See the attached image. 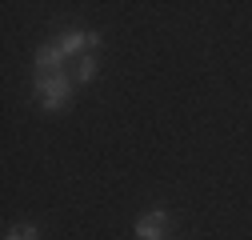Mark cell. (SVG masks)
<instances>
[{
    "label": "cell",
    "instance_id": "obj_1",
    "mask_svg": "<svg viewBox=\"0 0 252 240\" xmlns=\"http://www.w3.org/2000/svg\"><path fill=\"white\" fill-rule=\"evenodd\" d=\"M36 96H40V104H44L48 112L68 108V100H72V80H68V76H36Z\"/></svg>",
    "mask_w": 252,
    "mask_h": 240
},
{
    "label": "cell",
    "instance_id": "obj_2",
    "mask_svg": "<svg viewBox=\"0 0 252 240\" xmlns=\"http://www.w3.org/2000/svg\"><path fill=\"white\" fill-rule=\"evenodd\" d=\"M100 44V32H80V28H72V32H64V36H60V52H64V56H76V52H92V48H96Z\"/></svg>",
    "mask_w": 252,
    "mask_h": 240
},
{
    "label": "cell",
    "instance_id": "obj_3",
    "mask_svg": "<svg viewBox=\"0 0 252 240\" xmlns=\"http://www.w3.org/2000/svg\"><path fill=\"white\" fill-rule=\"evenodd\" d=\"M164 228H168V212H144L136 220V236L140 240H160Z\"/></svg>",
    "mask_w": 252,
    "mask_h": 240
},
{
    "label": "cell",
    "instance_id": "obj_4",
    "mask_svg": "<svg viewBox=\"0 0 252 240\" xmlns=\"http://www.w3.org/2000/svg\"><path fill=\"white\" fill-rule=\"evenodd\" d=\"M64 60H68V56L60 52V44H48V48H40V52H36V68H40L44 76H52V72L60 76V68H64Z\"/></svg>",
    "mask_w": 252,
    "mask_h": 240
},
{
    "label": "cell",
    "instance_id": "obj_5",
    "mask_svg": "<svg viewBox=\"0 0 252 240\" xmlns=\"http://www.w3.org/2000/svg\"><path fill=\"white\" fill-rule=\"evenodd\" d=\"M96 60H92V56H80V64H76V80L80 84H88V80H96Z\"/></svg>",
    "mask_w": 252,
    "mask_h": 240
},
{
    "label": "cell",
    "instance_id": "obj_6",
    "mask_svg": "<svg viewBox=\"0 0 252 240\" xmlns=\"http://www.w3.org/2000/svg\"><path fill=\"white\" fill-rule=\"evenodd\" d=\"M4 240H40V236H36V228H32V224H16V228H8V236H4Z\"/></svg>",
    "mask_w": 252,
    "mask_h": 240
}]
</instances>
